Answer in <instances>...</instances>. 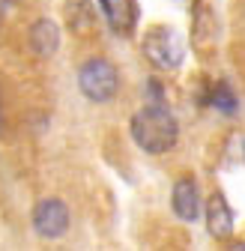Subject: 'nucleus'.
Here are the masks:
<instances>
[{
	"instance_id": "nucleus-4",
	"label": "nucleus",
	"mask_w": 245,
	"mask_h": 251,
	"mask_svg": "<svg viewBox=\"0 0 245 251\" xmlns=\"http://www.w3.org/2000/svg\"><path fill=\"white\" fill-rule=\"evenodd\" d=\"M33 230L45 239H57L69 230V206L60 198H42L33 206Z\"/></svg>"
},
{
	"instance_id": "nucleus-9",
	"label": "nucleus",
	"mask_w": 245,
	"mask_h": 251,
	"mask_svg": "<svg viewBox=\"0 0 245 251\" xmlns=\"http://www.w3.org/2000/svg\"><path fill=\"white\" fill-rule=\"evenodd\" d=\"M212 105H216L221 114H236V96H233V90L224 84V81H219L216 84V90H212Z\"/></svg>"
},
{
	"instance_id": "nucleus-11",
	"label": "nucleus",
	"mask_w": 245,
	"mask_h": 251,
	"mask_svg": "<svg viewBox=\"0 0 245 251\" xmlns=\"http://www.w3.org/2000/svg\"><path fill=\"white\" fill-rule=\"evenodd\" d=\"M242 150H245V147H242Z\"/></svg>"
},
{
	"instance_id": "nucleus-6",
	"label": "nucleus",
	"mask_w": 245,
	"mask_h": 251,
	"mask_svg": "<svg viewBox=\"0 0 245 251\" xmlns=\"http://www.w3.org/2000/svg\"><path fill=\"white\" fill-rule=\"evenodd\" d=\"M206 227L216 239H227L233 233V212H230L224 195H219V192L206 201Z\"/></svg>"
},
{
	"instance_id": "nucleus-8",
	"label": "nucleus",
	"mask_w": 245,
	"mask_h": 251,
	"mask_svg": "<svg viewBox=\"0 0 245 251\" xmlns=\"http://www.w3.org/2000/svg\"><path fill=\"white\" fill-rule=\"evenodd\" d=\"M99 6H102L108 24L117 30V33H129L135 27V18H138L135 0H99Z\"/></svg>"
},
{
	"instance_id": "nucleus-1",
	"label": "nucleus",
	"mask_w": 245,
	"mask_h": 251,
	"mask_svg": "<svg viewBox=\"0 0 245 251\" xmlns=\"http://www.w3.org/2000/svg\"><path fill=\"white\" fill-rule=\"evenodd\" d=\"M132 138L144 152L159 155V152L173 150V144L179 138V123L162 102L147 105L132 117Z\"/></svg>"
},
{
	"instance_id": "nucleus-2",
	"label": "nucleus",
	"mask_w": 245,
	"mask_h": 251,
	"mask_svg": "<svg viewBox=\"0 0 245 251\" xmlns=\"http://www.w3.org/2000/svg\"><path fill=\"white\" fill-rule=\"evenodd\" d=\"M78 87L90 102H108L120 90V72L111 60L93 57L78 69Z\"/></svg>"
},
{
	"instance_id": "nucleus-7",
	"label": "nucleus",
	"mask_w": 245,
	"mask_h": 251,
	"mask_svg": "<svg viewBox=\"0 0 245 251\" xmlns=\"http://www.w3.org/2000/svg\"><path fill=\"white\" fill-rule=\"evenodd\" d=\"M30 48L39 57H54L60 48V30L51 18H39L30 24Z\"/></svg>"
},
{
	"instance_id": "nucleus-10",
	"label": "nucleus",
	"mask_w": 245,
	"mask_h": 251,
	"mask_svg": "<svg viewBox=\"0 0 245 251\" xmlns=\"http://www.w3.org/2000/svg\"><path fill=\"white\" fill-rule=\"evenodd\" d=\"M182 3H186L189 9H195V6H197V0H182Z\"/></svg>"
},
{
	"instance_id": "nucleus-5",
	"label": "nucleus",
	"mask_w": 245,
	"mask_h": 251,
	"mask_svg": "<svg viewBox=\"0 0 245 251\" xmlns=\"http://www.w3.org/2000/svg\"><path fill=\"white\" fill-rule=\"evenodd\" d=\"M173 212L182 218V222H195L200 215V192H197V182L192 176H182L173 185Z\"/></svg>"
},
{
	"instance_id": "nucleus-3",
	"label": "nucleus",
	"mask_w": 245,
	"mask_h": 251,
	"mask_svg": "<svg viewBox=\"0 0 245 251\" xmlns=\"http://www.w3.org/2000/svg\"><path fill=\"white\" fill-rule=\"evenodd\" d=\"M144 57L156 69H176L182 60V45L171 27H152L144 36Z\"/></svg>"
}]
</instances>
